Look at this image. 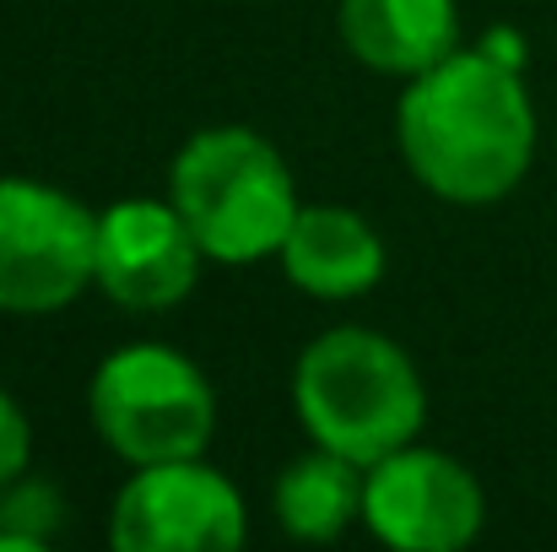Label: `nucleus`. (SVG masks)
<instances>
[{
	"label": "nucleus",
	"mask_w": 557,
	"mask_h": 552,
	"mask_svg": "<svg viewBox=\"0 0 557 552\" xmlns=\"http://www.w3.org/2000/svg\"><path fill=\"white\" fill-rule=\"evenodd\" d=\"M60 493L49 482H33L27 471L0 488V552H38L60 531Z\"/></svg>",
	"instance_id": "12"
},
{
	"label": "nucleus",
	"mask_w": 557,
	"mask_h": 552,
	"mask_svg": "<svg viewBox=\"0 0 557 552\" xmlns=\"http://www.w3.org/2000/svg\"><path fill=\"white\" fill-rule=\"evenodd\" d=\"M487 493L466 461L406 444L363 471V526L395 552H460L482 537Z\"/></svg>",
	"instance_id": "7"
},
{
	"label": "nucleus",
	"mask_w": 557,
	"mask_h": 552,
	"mask_svg": "<svg viewBox=\"0 0 557 552\" xmlns=\"http://www.w3.org/2000/svg\"><path fill=\"white\" fill-rule=\"evenodd\" d=\"M169 200L216 266H255L282 255V238L304 206L287 158L249 125L195 131L174 152Z\"/></svg>",
	"instance_id": "3"
},
{
	"label": "nucleus",
	"mask_w": 557,
	"mask_h": 552,
	"mask_svg": "<svg viewBox=\"0 0 557 552\" xmlns=\"http://www.w3.org/2000/svg\"><path fill=\"white\" fill-rule=\"evenodd\" d=\"M293 412L304 433L358 466L417 444L428 390L400 342L369 326H336L314 336L293 368Z\"/></svg>",
	"instance_id": "2"
},
{
	"label": "nucleus",
	"mask_w": 557,
	"mask_h": 552,
	"mask_svg": "<svg viewBox=\"0 0 557 552\" xmlns=\"http://www.w3.org/2000/svg\"><path fill=\"white\" fill-rule=\"evenodd\" d=\"M363 471L358 461L314 444L304 455H293L276 477V520L293 542H336L347 537L352 520H363Z\"/></svg>",
	"instance_id": "11"
},
{
	"label": "nucleus",
	"mask_w": 557,
	"mask_h": 552,
	"mask_svg": "<svg viewBox=\"0 0 557 552\" xmlns=\"http://www.w3.org/2000/svg\"><path fill=\"white\" fill-rule=\"evenodd\" d=\"M109 542L120 552H238L249 542L244 493L200 455L136 466L114 499Z\"/></svg>",
	"instance_id": "6"
},
{
	"label": "nucleus",
	"mask_w": 557,
	"mask_h": 552,
	"mask_svg": "<svg viewBox=\"0 0 557 552\" xmlns=\"http://www.w3.org/2000/svg\"><path fill=\"white\" fill-rule=\"evenodd\" d=\"M395 142L422 189L455 206H493L536 163V103L525 71L493 60L482 44L406 76L395 103Z\"/></svg>",
	"instance_id": "1"
},
{
	"label": "nucleus",
	"mask_w": 557,
	"mask_h": 552,
	"mask_svg": "<svg viewBox=\"0 0 557 552\" xmlns=\"http://www.w3.org/2000/svg\"><path fill=\"white\" fill-rule=\"evenodd\" d=\"M87 412L98 439L131 466L206 455L216 433V395L206 373L158 342L109 353L87 384Z\"/></svg>",
	"instance_id": "4"
},
{
	"label": "nucleus",
	"mask_w": 557,
	"mask_h": 552,
	"mask_svg": "<svg viewBox=\"0 0 557 552\" xmlns=\"http://www.w3.org/2000/svg\"><path fill=\"white\" fill-rule=\"evenodd\" d=\"M336 33L358 65L379 76H422L460 49L455 0H342Z\"/></svg>",
	"instance_id": "10"
},
{
	"label": "nucleus",
	"mask_w": 557,
	"mask_h": 552,
	"mask_svg": "<svg viewBox=\"0 0 557 552\" xmlns=\"http://www.w3.org/2000/svg\"><path fill=\"white\" fill-rule=\"evenodd\" d=\"M206 249L174 200H114L98 211V287L131 315H163L195 293Z\"/></svg>",
	"instance_id": "8"
},
{
	"label": "nucleus",
	"mask_w": 557,
	"mask_h": 552,
	"mask_svg": "<svg viewBox=\"0 0 557 552\" xmlns=\"http://www.w3.org/2000/svg\"><path fill=\"white\" fill-rule=\"evenodd\" d=\"M482 49H487L493 60H504V65H515V71H525V60H531V54H525V38H520L515 27H493V33L482 38Z\"/></svg>",
	"instance_id": "14"
},
{
	"label": "nucleus",
	"mask_w": 557,
	"mask_h": 552,
	"mask_svg": "<svg viewBox=\"0 0 557 552\" xmlns=\"http://www.w3.org/2000/svg\"><path fill=\"white\" fill-rule=\"evenodd\" d=\"M33 461V428H27V412L11 401V390L0 384V488L16 482Z\"/></svg>",
	"instance_id": "13"
},
{
	"label": "nucleus",
	"mask_w": 557,
	"mask_h": 552,
	"mask_svg": "<svg viewBox=\"0 0 557 552\" xmlns=\"http://www.w3.org/2000/svg\"><path fill=\"white\" fill-rule=\"evenodd\" d=\"M98 282V211L44 180H0V315H54Z\"/></svg>",
	"instance_id": "5"
},
{
	"label": "nucleus",
	"mask_w": 557,
	"mask_h": 552,
	"mask_svg": "<svg viewBox=\"0 0 557 552\" xmlns=\"http://www.w3.org/2000/svg\"><path fill=\"white\" fill-rule=\"evenodd\" d=\"M276 260L287 282L320 304L363 298L384 282V238L347 206H298Z\"/></svg>",
	"instance_id": "9"
}]
</instances>
